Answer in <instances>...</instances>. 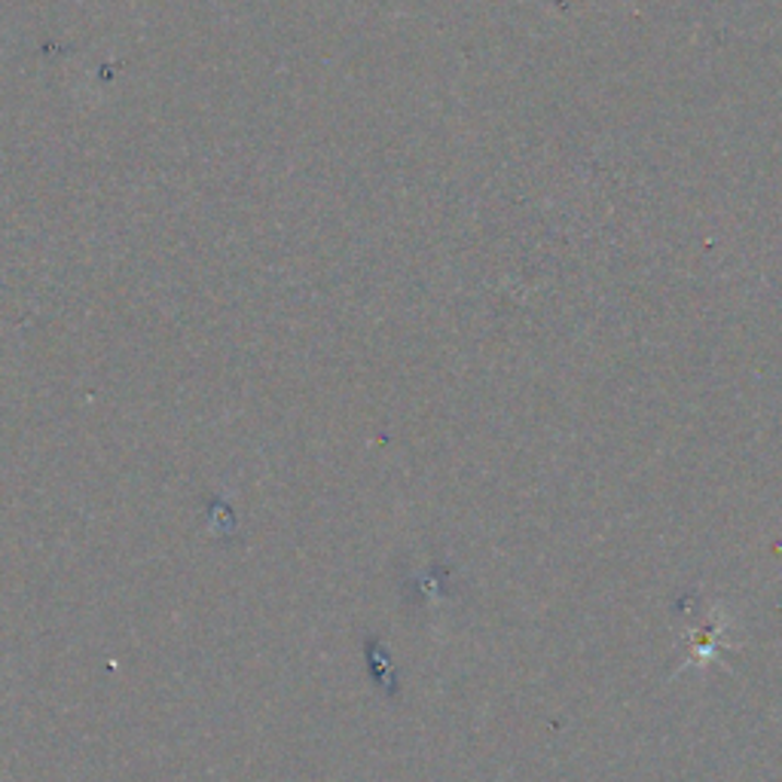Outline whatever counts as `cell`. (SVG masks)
Masks as SVG:
<instances>
[]
</instances>
